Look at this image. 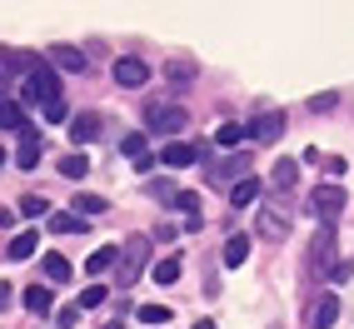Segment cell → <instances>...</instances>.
<instances>
[{
	"mask_svg": "<svg viewBox=\"0 0 354 329\" xmlns=\"http://www.w3.org/2000/svg\"><path fill=\"white\" fill-rule=\"evenodd\" d=\"M120 155H130V160H145V155H150V150H145V135H140V130H135V135H125V140H120Z\"/></svg>",
	"mask_w": 354,
	"mask_h": 329,
	"instance_id": "obj_31",
	"label": "cell"
},
{
	"mask_svg": "<svg viewBox=\"0 0 354 329\" xmlns=\"http://www.w3.org/2000/svg\"><path fill=\"white\" fill-rule=\"evenodd\" d=\"M105 329H125V324H105Z\"/></svg>",
	"mask_w": 354,
	"mask_h": 329,
	"instance_id": "obj_41",
	"label": "cell"
},
{
	"mask_svg": "<svg viewBox=\"0 0 354 329\" xmlns=\"http://www.w3.org/2000/svg\"><path fill=\"white\" fill-rule=\"evenodd\" d=\"M115 260H120V250H115V245H105V250H95V254L85 260V270H90V274H105Z\"/></svg>",
	"mask_w": 354,
	"mask_h": 329,
	"instance_id": "obj_24",
	"label": "cell"
},
{
	"mask_svg": "<svg viewBox=\"0 0 354 329\" xmlns=\"http://www.w3.org/2000/svg\"><path fill=\"white\" fill-rule=\"evenodd\" d=\"M180 270H185V265H180V254L160 260V265H155V285H175V279H180Z\"/></svg>",
	"mask_w": 354,
	"mask_h": 329,
	"instance_id": "obj_27",
	"label": "cell"
},
{
	"mask_svg": "<svg viewBox=\"0 0 354 329\" xmlns=\"http://www.w3.org/2000/svg\"><path fill=\"white\" fill-rule=\"evenodd\" d=\"M35 245H40V234H35V229L15 234V240H10V260H30V254H35Z\"/></svg>",
	"mask_w": 354,
	"mask_h": 329,
	"instance_id": "obj_23",
	"label": "cell"
},
{
	"mask_svg": "<svg viewBox=\"0 0 354 329\" xmlns=\"http://www.w3.org/2000/svg\"><path fill=\"white\" fill-rule=\"evenodd\" d=\"M310 110H315V115H319V110H335V95H315V100H310Z\"/></svg>",
	"mask_w": 354,
	"mask_h": 329,
	"instance_id": "obj_38",
	"label": "cell"
},
{
	"mask_svg": "<svg viewBox=\"0 0 354 329\" xmlns=\"http://www.w3.org/2000/svg\"><path fill=\"white\" fill-rule=\"evenodd\" d=\"M145 260H150V240H145V234H130V240L120 245V260H115V270H120L115 285L130 290L135 279H140V270H145Z\"/></svg>",
	"mask_w": 354,
	"mask_h": 329,
	"instance_id": "obj_2",
	"label": "cell"
},
{
	"mask_svg": "<svg viewBox=\"0 0 354 329\" xmlns=\"http://www.w3.org/2000/svg\"><path fill=\"white\" fill-rule=\"evenodd\" d=\"M245 140H250L245 125H220V130H215V145H220V150H234V145H245Z\"/></svg>",
	"mask_w": 354,
	"mask_h": 329,
	"instance_id": "obj_25",
	"label": "cell"
},
{
	"mask_svg": "<svg viewBox=\"0 0 354 329\" xmlns=\"http://www.w3.org/2000/svg\"><path fill=\"white\" fill-rule=\"evenodd\" d=\"M165 75H170V80H175V85H190V80H195V75H200V70H195V65H190V60H170V65H165Z\"/></svg>",
	"mask_w": 354,
	"mask_h": 329,
	"instance_id": "obj_29",
	"label": "cell"
},
{
	"mask_svg": "<svg viewBox=\"0 0 354 329\" xmlns=\"http://www.w3.org/2000/svg\"><path fill=\"white\" fill-rule=\"evenodd\" d=\"M45 60H50V70H70V75H85V50H75V45H45Z\"/></svg>",
	"mask_w": 354,
	"mask_h": 329,
	"instance_id": "obj_6",
	"label": "cell"
},
{
	"mask_svg": "<svg viewBox=\"0 0 354 329\" xmlns=\"http://www.w3.org/2000/svg\"><path fill=\"white\" fill-rule=\"evenodd\" d=\"M70 140H75V150L90 145V140H100V115H95V110L75 115V120H70Z\"/></svg>",
	"mask_w": 354,
	"mask_h": 329,
	"instance_id": "obj_12",
	"label": "cell"
},
{
	"mask_svg": "<svg viewBox=\"0 0 354 329\" xmlns=\"http://www.w3.org/2000/svg\"><path fill=\"white\" fill-rule=\"evenodd\" d=\"M0 164H6V150H0Z\"/></svg>",
	"mask_w": 354,
	"mask_h": 329,
	"instance_id": "obj_42",
	"label": "cell"
},
{
	"mask_svg": "<svg viewBox=\"0 0 354 329\" xmlns=\"http://www.w3.org/2000/svg\"><path fill=\"white\" fill-rule=\"evenodd\" d=\"M245 135H250V140H259V145H270V140H279V135H285V115H274V110L254 115V120L245 125Z\"/></svg>",
	"mask_w": 354,
	"mask_h": 329,
	"instance_id": "obj_8",
	"label": "cell"
},
{
	"mask_svg": "<svg viewBox=\"0 0 354 329\" xmlns=\"http://www.w3.org/2000/svg\"><path fill=\"white\" fill-rule=\"evenodd\" d=\"M65 115H70V110H65V100H55V105H45V120H50V125H60Z\"/></svg>",
	"mask_w": 354,
	"mask_h": 329,
	"instance_id": "obj_36",
	"label": "cell"
},
{
	"mask_svg": "<svg viewBox=\"0 0 354 329\" xmlns=\"http://www.w3.org/2000/svg\"><path fill=\"white\" fill-rule=\"evenodd\" d=\"M335 319H339V299H335V294H319L315 310H310V324H315V329H329Z\"/></svg>",
	"mask_w": 354,
	"mask_h": 329,
	"instance_id": "obj_15",
	"label": "cell"
},
{
	"mask_svg": "<svg viewBox=\"0 0 354 329\" xmlns=\"http://www.w3.org/2000/svg\"><path fill=\"white\" fill-rule=\"evenodd\" d=\"M254 200H259V180H254V175L240 180V185L230 190V205H234V209H240V205H254Z\"/></svg>",
	"mask_w": 354,
	"mask_h": 329,
	"instance_id": "obj_21",
	"label": "cell"
},
{
	"mask_svg": "<svg viewBox=\"0 0 354 329\" xmlns=\"http://www.w3.org/2000/svg\"><path fill=\"white\" fill-rule=\"evenodd\" d=\"M70 205H75V215L85 220V215H105V205H110V200H100V195H75Z\"/></svg>",
	"mask_w": 354,
	"mask_h": 329,
	"instance_id": "obj_26",
	"label": "cell"
},
{
	"mask_svg": "<svg viewBox=\"0 0 354 329\" xmlns=\"http://www.w3.org/2000/svg\"><path fill=\"white\" fill-rule=\"evenodd\" d=\"M75 319H80V304H65V310L55 314V324H60V329H70V324H75Z\"/></svg>",
	"mask_w": 354,
	"mask_h": 329,
	"instance_id": "obj_35",
	"label": "cell"
},
{
	"mask_svg": "<svg viewBox=\"0 0 354 329\" xmlns=\"http://www.w3.org/2000/svg\"><path fill=\"white\" fill-rule=\"evenodd\" d=\"M50 229H55V234H75V229H80V215H75V209H55V215H50Z\"/></svg>",
	"mask_w": 354,
	"mask_h": 329,
	"instance_id": "obj_28",
	"label": "cell"
},
{
	"mask_svg": "<svg viewBox=\"0 0 354 329\" xmlns=\"http://www.w3.org/2000/svg\"><path fill=\"white\" fill-rule=\"evenodd\" d=\"M295 180H299V164H295V160H274V164H270V185H274V195L295 190Z\"/></svg>",
	"mask_w": 354,
	"mask_h": 329,
	"instance_id": "obj_14",
	"label": "cell"
},
{
	"mask_svg": "<svg viewBox=\"0 0 354 329\" xmlns=\"http://www.w3.org/2000/svg\"><path fill=\"white\" fill-rule=\"evenodd\" d=\"M245 260H250V234H230V240H225V265L240 270Z\"/></svg>",
	"mask_w": 354,
	"mask_h": 329,
	"instance_id": "obj_17",
	"label": "cell"
},
{
	"mask_svg": "<svg viewBox=\"0 0 354 329\" xmlns=\"http://www.w3.org/2000/svg\"><path fill=\"white\" fill-rule=\"evenodd\" d=\"M20 215H26V220H40V215H50V200H40V195H26V200H20Z\"/></svg>",
	"mask_w": 354,
	"mask_h": 329,
	"instance_id": "obj_30",
	"label": "cell"
},
{
	"mask_svg": "<svg viewBox=\"0 0 354 329\" xmlns=\"http://www.w3.org/2000/svg\"><path fill=\"white\" fill-rule=\"evenodd\" d=\"M145 80H150V65H145V60H135V55H120V60H115V85L140 90Z\"/></svg>",
	"mask_w": 354,
	"mask_h": 329,
	"instance_id": "obj_9",
	"label": "cell"
},
{
	"mask_svg": "<svg viewBox=\"0 0 354 329\" xmlns=\"http://www.w3.org/2000/svg\"><path fill=\"white\" fill-rule=\"evenodd\" d=\"M209 180H215V185H230V190H234L240 180H250V160H245V155H225L220 164H209Z\"/></svg>",
	"mask_w": 354,
	"mask_h": 329,
	"instance_id": "obj_7",
	"label": "cell"
},
{
	"mask_svg": "<svg viewBox=\"0 0 354 329\" xmlns=\"http://www.w3.org/2000/svg\"><path fill=\"white\" fill-rule=\"evenodd\" d=\"M175 209H185V215H200V195H175Z\"/></svg>",
	"mask_w": 354,
	"mask_h": 329,
	"instance_id": "obj_34",
	"label": "cell"
},
{
	"mask_svg": "<svg viewBox=\"0 0 354 329\" xmlns=\"http://www.w3.org/2000/svg\"><path fill=\"white\" fill-rule=\"evenodd\" d=\"M304 160H310V164H319V170H324V175H335V180L349 170V164H344V155H319V150H310Z\"/></svg>",
	"mask_w": 354,
	"mask_h": 329,
	"instance_id": "obj_20",
	"label": "cell"
},
{
	"mask_svg": "<svg viewBox=\"0 0 354 329\" xmlns=\"http://www.w3.org/2000/svg\"><path fill=\"white\" fill-rule=\"evenodd\" d=\"M344 190H339V185H315V195H310V215L319 220V225H329V229H335V220L344 215Z\"/></svg>",
	"mask_w": 354,
	"mask_h": 329,
	"instance_id": "obj_3",
	"label": "cell"
},
{
	"mask_svg": "<svg viewBox=\"0 0 354 329\" xmlns=\"http://www.w3.org/2000/svg\"><path fill=\"white\" fill-rule=\"evenodd\" d=\"M140 324H170V310H165V304H145V310H140Z\"/></svg>",
	"mask_w": 354,
	"mask_h": 329,
	"instance_id": "obj_32",
	"label": "cell"
},
{
	"mask_svg": "<svg viewBox=\"0 0 354 329\" xmlns=\"http://www.w3.org/2000/svg\"><path fill=\"white\" fill-rule=\"evenodd\" d=\"M40 155H45V135L35 125H26L20 130V145H15V170H35Z\"/></svg>",
	"mask_w": 354,
	"mask_h": 329,
	"instance_id": "obj_5",
	"label": "cell"
},
{
	"mask_svg": "<svg viewBox=\"0 0 354 329\" xmlns=\"http://www.w3.org/2000/svg\"><path fill=\"white\" fill-rule=\"evenodd\" d=\"M20 299H26V310H30V314H40V319L55 310V299H50V290H45V285H30V290L20 294Z\"/></svg>",
	"mask_w": 354,
	"mask_h": 329,
	"instance_id": "obj_16",
	"label": "cell"
},
{
	"mask_svg": "<svg viewBox=\"0 0 354 329\" xmlns=\"http://www.w3.org/2000/svg\"><path fill=\"white\" fill-rule=\"evenodd\" d=\"M10 299H15V294H10V285H0V310H10Z\"/></svg>",
	"mask_w": 354,
	"mask_h": 329,
	"instance_id": "obj_39",
	"label": "cell"
},
{
	"mask_svg": "<svg viewBox=\"0 0 354 329\" xmlns=\"http://www.w3.org/2000/svg\"><path fill=\"white\" fill-rule=\"evenodd\" d=\"M40 270H45V279H50V285H65V279H70V260H65V254H45V260H40Z\"/></svg>",
	"mask_w": 354,
	"mask_h": 329,
	"instance_id": "obj_19",
	"label": "cell"
},
{
	"mask_svg": "<svg viewBox=\"0 0 354 329\" xmlns=\"http://www.w3.org/2000/svg\"><path fill=\"white\" fill-rule=\"evenodd\" d=\"M20 100H26V105H40V110H45V105H55V100H60V75L40 60L30 75H26V85H20Z\"/></svg>",
	"mask_w": 354,
	"mask_h": 329,
	"instance_id": "obj_1",
	"label": "cell"
},
{
	"mask_svg": "<svg viewBox=\"0 0 354 329\" xmlns=\"http://www.w3.org/2000/svg\"><path fill=\"white\" fill-rule=\"evenodd\" d=\"M105 294H110L105 285H90V290H80V299H75V304H80V310H95V304H105Z\"/></svg>",
	"mask_w": 354,
	"mask_h": 329,
	"instance_id": "obj_33",
	"label": "cell"
},
{
	"mask_svg": "<svg viewBox=\"0 0 354 329\" xmlns=\"http://www.w3.org/2000/svg\"><path fill=\"white\" fill-rule=\"evenodd\" d=\"M195 329H215V319H200V324H195Z\"/></svg>",
	"mask_w": 354,
	"mask_h": 329,
	"instance_id": "obj_40",
	"label": "cell"
},
{
	"mask_svg": "<svg viewBox=\"0 0 354 329\" xmlns=\"http://www.w3.org/2000/svg\"><path fill=\"white\" fill-rule=\"evenodd\" d=\"M60 175H65V180H85V175H90V155H85V150H70V155L60 160Z\"/></svg>",
	"mask_w": 354,
	"mask_h": 329,
	"instance_id": "obj_18",
	"label": "cell"
},
{
	"mask_svg": "<svg viewBox=\"0 0 354 329\" xmlns=\"http://www.w3.org/2000/svg\"><path fill=\"white\" fill-rule=\"evenodd\" d=\"M0 130H26V110L15 100H0Z\"/></svg>",
	"mask_w": 354,
	"mask_h": 329,
	"instance_id": "obj_22",
	"label": "cell"
},
{
	"mask_svg": "<svg viewBox=\"0 0 354 329\" xmlns=\"http://www.w3.org/2000/svg\"><path fill=\"white\" fill-rule=\"evenodd\" d=\"M200 150L195 145H185V140H170V145L160 150V164H170V170H185V164H195Z\"/></svg>",
	"mask_w": 354,
	"mask_h": 329,
	"instance_id": "obj_13",
	"label": "cell"
},
{
	"mask_svg": "<svg viewBox=\"0 0 354 329\" xmlns=\"http://www.w3.org/2000/svg\"><path fill=\"white\" fill-rule=\"evenodd\" d=\"M290 225H295V215H290V205H285V200L259 205V220H254L259 240H285V234H290Z\"/></svg>",
	"mask_w": 354,
	"mask_h": 329,
	"instance_id": "obj_4",
	"label": "cell"
},
{
	"mask_svg": "<svg viewBox=\"0 0 354 329\" xmlns=\"http://www.w3.org/2000/svg\"><path fill=\"white\" fill-rule=\"evenodd\" d=\"M150 130H155V135H180V130H185V110H180V105H165V110L155 105V110H150Z\"/></svg>",
	"mask_w": 354,
	"mask_h": 329,
	"instance_id": "obj_10",
	"label": "cell"
},
{
	"mask_svg": "<svg viewBox=\"0 0 354 329\" xmlns=\"http://www.w3.org/2000/svg\"><path fill=\"white\" fill-rule=\"evenodd\" d=\"M150 190H155V200H175V195H180V190H175L170 180H160V185H150Z\"/></svg>",
	"mask_w": 354,
	"mask_h": 329,
	"instance_id": "obj_37",
	"label": "cell"
},
{
	"mask_svg": "<svg viewBox=\"0 0 354 329\" xmlns=\"http://www.w3.org/2000/svg\"><path fill=\"white\" fill-rule=\"evenodd\" d=\"M310 265H315V270H335V229H329V225H319V234H315Z\"/></svg>",
	"mask_w": 354,
	"mask_h": 329,
	"instance_id": "obj_11",
	"label": "cell"
}]
</instances>
